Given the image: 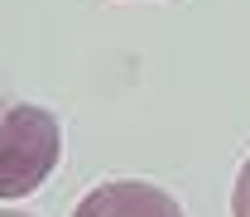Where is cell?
Instances as JSON below:
<instances>
[{
    "instance_id": "cell-1",
    "label": "cell",
    "mask_w": 250,
    "mask_h": 217,
    "mask_svg": "<svg viewBox=\"0 0 250 217\" xmlns=\"http://www.w3.org/2000/svg\"><path fill=\"white\" fill-rule=\"evenodd\" d=\"M62 159V125L53 111L0 87V198H29Z\"/></svg>"
},
{
    "instance_id": "cell-2",
    "label": "cell",
    "mask_w": 250,
    "mask_h": 217,
    "mask_svg": "<svg viewBox=\"0 0 250 217\" xmlns=\"http://www.w3.org/2000/svg\"><path fill=\"white\" fill-rule=\"evenodd\" d=\"M72 217H183L178 198L164 193L159 184L145 179H111V184H96Z\"/></svg>"
},
{
    "instance_id": "cell-3",
    "label": "cell",
    "mask_w": 250,
    "mask_h": 217,
    "mask_svg": "<svg viewBox=\"0 0 250 217\" xmlns=\"http://www.w3.org/2000/svg\"><path fill=\"white\" fill-rule=\"evenodd\" d=\"M231 217H250V159L236 174V188H231Z\"/></svg>"
},
{
    "instance_id": "cell-4",
    "label": "cell",
    "mask_w": 250,
    "mask_h": 217,
    "mask_svg": "<svg viewBox=\"0 0 250 217\" xmlns=\"http://www.w3.org/2000/svg\"><path fill=\"white\" fill-rule=\"evenodd\" d=\"M0 217H34V213H0Z\"/></svg>"
}]
</instances>
